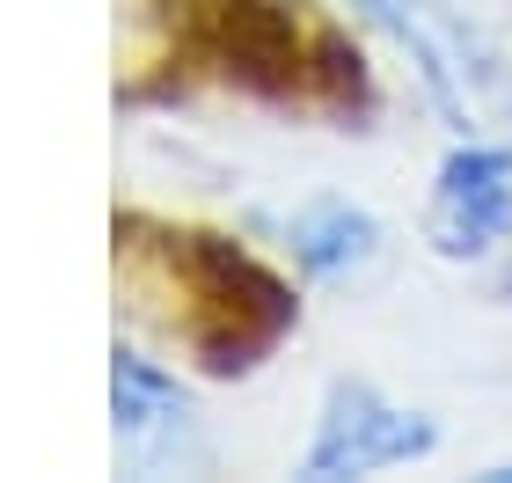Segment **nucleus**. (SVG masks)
Here are the masks:
<instances>
[{
    "instance_id": "1",
    "label": "nucleus",
    "mask_w": 512,
    "mask_h": 483,
    "mask_svg": "<svg viewBox=\"0 0 512 483\" xmlns=\"http://www.w3.org/2000/svg\"><path fill=\"white\" fill-rule=\"evenodd\" d=\"M432 447H439V425L425 410L388 403L381 388H366V381H337L330 403H322V418H315V440L300 454V469L308 476H374V469L425 462Z\"/></svg>"
},
{
    "instance_id": "2",
    "label": "nucleus",
    "mask_w": 512,
    "mask_h": 483,
    "mask_svg": "<svg viewBox=\"0 0 512 483\" xmlns=\"http://www.w3.org/2000/svg\"><path fill=\"white\" fill-rule=\"evenodd\" d=\"M425 235L439 257L476 264L512 235V154L461 140L432 176V205H425Z\"/></svg>"
},
{
    "instance_id": "3",
    "label": "nucleus",
    "mask_w": 512,
    "mask_h": 483,
    "mask_svg": "<svg viewBox=\"0 0 512 483\" xmlns=\"http://www.w3.org/2000/svg\"><path fill=\"white\" fill-rule=\"evenodd\" d=\"M110 432H118V454L132 469H183L198 462V425H191V396L147 366L139 352H118L110 366Z\"/></svg>"
},
{
    "instance_id": "4",
    "label": "nucleus",
    "mask_w": 512,
    "mask_h": 483,
    "mask_svg": "<svg viewBox=\"0 0 512 483\" xmlns=\"http://www.w3.org/2000/svg\"><path fill=\"white\" fill-rule=\"evenodd\" d=\"M359 8H366V22H381V30L417 59V74H425L432 103L454 118V132H476V74H483V59L469 52V37H461L432 0H359Z\"/></svg>"
},
{
    "instance_id": "5",
    "label": "nucleus",
    "mask_w": 512,
    "mask_h": 483,
    "mask_svg": "<svg viewBox=\"0 0 512 483\" xmlns=\"http://www.w3.org/2000/svg\"><path fill=\"white\" fill-rule=\"evenodd\" d=\"M286 242H293V264L308 279H352V271H366L381 257V220L352 198H315L293 213Z\"/></svg>"
},
{
    "instance_id": "6",
    "label": "nucleus",
    "mask_w": 512,
    "mask_h": 483,
    "mask_svg": "<svg viewBox=\"0 0 512 483\" xmlns=\"http://www.w3.org/2000/svg\"><path fill=\"white\" fill-rule=\"evenodd\" d=\"M491 483H512V462H498V469H491Z\"/></svg>"
}]
</instances>
